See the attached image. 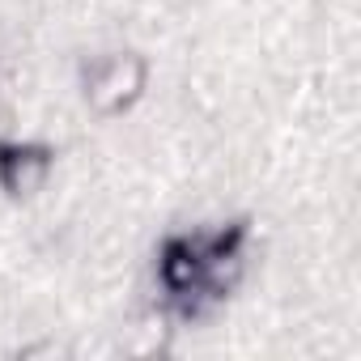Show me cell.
<instances>
[{
	"mask_svg": "<svg viewBox=\"0 0 361 361\" xmlns=\"http://www.w3.org/2000/svg\"><path fill=\"white\" fill-rule=\"evenodd\" d=\"M238 238L243 230H230V234H217V238H178L166 247V259H161V276L170 285L174 298H213V289H221V272L226 264L238 259Z\"/></svg>",
	"mask_w": 361,
	"mask_h": 361,
	"instance_id": "1",
	"label": "cell"
},
{
	"mask_svg": "<svg viewBox=\"0 0 361 361\" xmlns=\"http://www.w3.org/2000/svg\"><path fill=\"white\" fill-rule=\"evenodd\" d=\"M30 166L47 170V153L43 149H0V178H5L9 192H30L35 188L30 178H26Z\"/></svg>",
	"mask_w": 361,
	"mask_h": 361,
	"instance_id": "3",
	"label": "cell"
},
{
	"mask_svg": "<svg viewBox=\"0 0 361 361\" xmlns=\"http://www.w3.org/2000/svg\"><path fill=\"white\" fill-rule=\"evenodd\" d=\"M140 90V64L132 56H111L90 73V102L98 111H119Z\"/></svg>",
	"mask_w": 361,
	"mask_h": 361,
	"instance_id": "2",
	"label": "cell"
}]
</instances>
